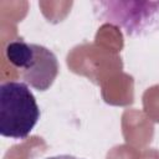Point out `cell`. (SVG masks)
Segmentation results:
<instances>
[{"mask_svg": "<svg viewBox=\"0 0 159 159\" xmlns=\"http://www.w3.org/2000/svg\"><path fill=\"white\" fill-rule=\"evenodd\" d=\"M40 119V108L25 82L7 81L0 84V134L25 139Z\"/></svg>", "mask_w": 159, "mask_h": 159, "instance_id": "1", "label": "cell"}, {"mask_svg": "<svg viewBox=\"0 0 159 159\" xmlns=\"http://www.w3.org/2000/svg\"><path fill=\"white\" fill-rule=\"evenodd\" d=\"M99 22L118 26L130 37H142L159 30V2H93Z\"/></svg>", "mask_w": 159, "mask_h": 159, "instance_id": "3", "label": "cell"}, {"mask_svg": "<svg viewBox=\"0 0 159 159\" xmlns=\"http://www.w3.org/2000/svg\"><path fill=\"white\" fill-rule=\"evenodd\" d=\"M6 58L20 72L24 82L37 91L48 89L57 75L58 61L47 47L24 40L11 41L5 47Z\"/></svg>", "mask_w": 159, "mask_h": 159, "instance_id": "2", "label": "cell"}, {"mask_svg": "<svg viewBox=\"0 0 159 159\" xmlns=\"http://www.w3.org/2000/svg\"><path fill=\"white\" fill-rule=\"evenodd\" d=\"M45 159H82V158H77L73 155H68V154H61V155H55V157H48Z\"/></svg>", "mask_w": 159, "mask_h": 159, "instance_id": "4", "label": "cell"}]
</instances>
